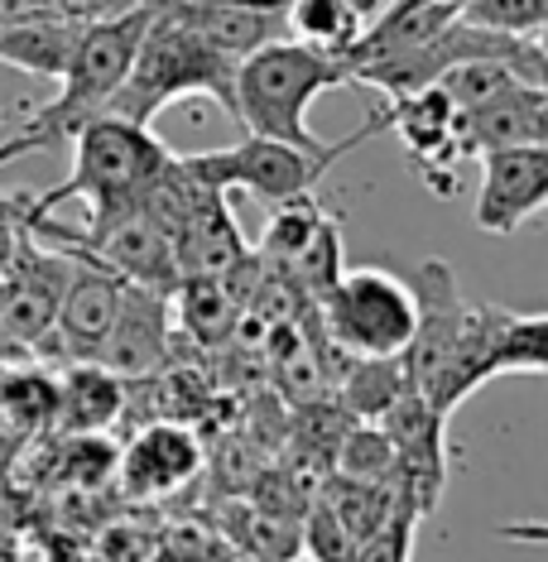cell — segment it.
<instances>
[{
	"label": "cell",
	"instance_id": "cell-1",
	"mask_svg": "<svg viewBox=\"0 0 548 562\" xmlns=\"http://www.w3.org/2000/svg\"><path fill=\"white\" fill-rule=\"evenodd\" d=\"M174 149L149 125L121 116H92L72 131V169L58 188H44L30 202V232L44 240H82L116 222L139 202L145 183Z\"/></svg>",
	"mask_w": 548,
	"mask_h": 562
},
{
	"label": "cell",
	"instance_id": "cell-2",
	"mask_svg": "<svg viewBox=\"0 0 548 562\" xmlns=\"http://www.w3.org/2000/svg\"><path fill=\"white\" fill-rule=\"evenodd\" d=\"M149 10H155V0H139V5L121 10V15L82 24L68 68H63V78H58V97L44 101L40 111H30V121L10 139H0V164L68 145L78 125H87L92 116H107L111 97H116V87L125 82V68H131V58H135L139 34H145V24H149Z\"/></svg>",
	"mask_w": 548,
	"mask_h": 562
},
{
	"label": "cell",
	"instance_id": "cell-3",
	"mask_svg": "<svg viewBox=\"0 0 548 562\" xmlns=\"http://www.w3.org/2000/svg\"><path fill=\"white\" fill-rule=\"evenodd\" d=\"M333 87H351V72L337 54L309 48L299 40H275L236 63L232 72V116L246 135L284 139L299 149H323L327 139L309 131V106Z\"/></svg>",
	"mask_w": 548,
	"mask_h": 562
},
{
	"label": "cell",
	"instance_id": "cell-4",
	"mask_svg": "<svg viewBox=\"0 0 548 562\" xmlns=\"http://www.w3.org/2000/svg\"><path fill=\"white\" fill-rule=\"evenodd\" d=\"M232 72H236V58L216 54L198 30H188L169 5L155 0L145 34L135 44V58L125 68V82L111 97L107 116L155 125L159 111H169L174 101H188V97H208L222 111H232Z\"/></svg>",
	"mask_w": 548,
	"mask_h": 562
},
{
	"label": "cell",
	"instance_id": "cell-5",
	"mask_svg": "<svg viewBox=\"0 0 548 562\" xmlns=\"http://www.w3.org/2000/svg\"><path fill=\"white\" fill-rule=\"evenodd\" d=\"M380 131H390L385 106L371 111V121H366L356 135L333 139V145H323V149H299V145H284V139L246 135L232 149L183 155V164H188V173H193L198 183L222 188V193H236V188H241V193H250L255 202H265V207H279V202H289V198L313 193L342 155L361 149L366 139H376Z\"/></svg>",
	"mask_w": 548,
	"mask_h": 562
},
{
	"label": "cell",
	"instance_id": "cell-6",
	"mask_svg": "<svg viewBox=\"0 0 548 562\" xmlns=\"http://www.w3.org/2000/svg\"><path fill=\"white\" fill-rule=\"evenodd\" d=\"M317 327H323L327 347L342 356H404L418 323L414 284L400 274L361 265V270H342L337 284L313 303Z\"/></svg>",
	"mask_w": 548,
	"mask_h": 562
},
{
	"label": "cell",
	"instance_id": "cell-7",
	"mask_svg": "<svg viewBox=\"0 0 548 562\" xmlns=\"http://www.w3.org/2000/svg\"><path fill=\"white\" fill-rule=\"evenodd\" d=\"M394 452V501L433 515L448 491V414H438L414 385L376 418Z\"/></svg>",
	"mask_w": 548,
	"mask_h": 562
},
{
	"label": "cell",
	"instance_id": "cell-8",
	"mask_svg": "<svg viewBox=\"0 0 548 562\" xmlns=\"http://www.w3.org/2000/svg\"><path fill=\"white\" fill-rule=\"evenodd\" d=\"M477 188V226L487 236H515L548 207V145L487 149Z\"/></svg>",
	"mask_w": 548,
	"mask_h": 562
},
{
	"label": "cell",
	"instance_id": "cell-9",
	"mask_svg": "<svg viewBox=\"0 0 548 562\" xmlns=\"http://www.w3.org/2000/svg\"><path fill=\"white\" fill-rule=\"evenodd\" d=\"M68 255H72V270H68V284L58 293L54 341L72 356V361H97L101 341H107V331H111V317H116L125 279L116 270H107V265L87 250H68Z\"/></svg>",
	"mask_w": 548,
	"mask_h": 562
},
{
	"label": "cell",
	"instance_id": "cell-10",
	"mask_svg": "<svg viewBox=\"0 0 548 562\" xmlns=\"http://www.w3.org/2000/svg\"><path fill=\"white\" fill-rule=\"evenodd\" d=\"M54 246L97 255V260L107 265V270H116L125 284H145V289H159V293H169L178 284L174 240H169L164 226H155L139 207L116 216V222H107L92 236H82V240H54Z\"/></svg>",
	"mask_w": 548,
	"mask_h": 562
},
{
	"label": "cell",
	"instance_id": "cell-11",
	"mask_svg": "<svg viewBox=\"0 0 548 562\" xmlns=\"http://www.w3.org/2000/svg\"><path fill=\"white\" fill-rule=\"evenodd\" d=\"M202 471V442L183 424H149L139 428L116 457L121 491L131 501H159V495L183 491Z\"/></svg>",
	"mask_w": 548,
	"mask_h": 562
},
{
	"label": "cell",
	"instance_id": "cell-12",
	"mask_svg": "<svg viewBox=\"0 0 548 562\" xmlns=\"http://www.w3.org/2000/svg\"><path fill=\"white\" fill-rule=\"evenodd\" d=\"M169 337H174L169 293L145 289V284H125L97 361L107 370H116L121 380L149 375V370H159L164 356H169Z\"/></svg>",
	"mask_w": 548,
	"mask_h": 562
},
{
	"label": "cell",
	"instance_id": "cell-13",
	"mask_svg": "<svg viewBox=\"0 0 548 562\" xmlns=\"http://www.w3.org/2000/svg\"><path fill=\"white\" fill-rule=\"evenodd\" d=\"M188 30H198L216 54L246 58L255 48L289 40V0H159Z\"/></svg>",
	"mask_w": 548,
	"mask_h": 562
},
{
	"label": "cell",
	"instance_id": "cell-14",
	"mask_svg": "<svg viewBox=\"0 0 548 562\" xmlns=\"http://www.w3.org/2000/svg\"><path fill=\"white\" fill-rule=\"evenodd\" d=\"M457 125H462L467 159L510 145H548V92L534 82H515L487 106L457 111Z\"/></svg>",
	"mask_w": 548,
	"mask_h": 562
},
{
	"label": "cell",
	"instance_id": "cell-15",
	"mask_svg": "<svg viewBox=\"0 0 548 562\" xmlns=\"http://www.w3.org/2000/svg\"><path fill=\"white\" fill-rule=\"evenodd\" d=\"M246 236L232 216V198L222 188H202V198L188 207V216L174 232V265L183 274H222L246 255Z\"/></svg>",
	"mask_w": 548,
	"mask_h": 562
},
{
	"label": "cell",
	"instance_id": "cell-16",
	"mask_svg": "<svg viewBox=\"0 0 548 562\" xmlns=\"http://www.w3.org/2000/svg\"><path fill=\"white\" fill-rule=\"evenodd\" d=\"M457 5H462V0H404V5L390 0V5L347 44L342 63H347V72H356V68H366V63L414 54V48L438 40V34L457 20Z\"/></svg>",
	"mask_w": 548,
	"mask_h": 562
},
{
	"label": "cell",
	"instance_id": "cell-17",
	"mask_svg": "<svg viewBox=\"0 0 548 562\" xmlns=\"http://www.w3.org/2000/svg\"><path fill=\"white\" fill-rule=\"evenodd\" d=\"M169 313H174L178 331L202 351H222L236 341L241 308L232 303V293L222 289L216 274H183L178 279L169 289Z\"/></svg>",
	"mask_w": 548,
	"mask_h": 562
},
{
	"label": "cell",
	"instance_id": "cell-18",
	"mask_svg": "<svg viewBox=\"0 0 548 562\" xmlns=\"http://www.w3.org/2000/svg\"><path fill=\"white\" fill-rule=\"evenodd\" d=\"M78 20H54V15H20L0 20V63L30 72V78H63L78 44Z\"/></svg>",
	"mask_w": 548,
	"mask_h": 562
},
{
	"label": "cell",
	"instance_id": "cell-19",
	"mask_svg": "<svg viewBox=\"0 0 548 562\" xmlns=\"http://www.w3.org/2000/svg\"><path fill=\"white\" fill-rule=\"evenodd\" d=\"M125 408V380L116 370H107L101 361H78L63 375L58 385V400H54V414H58V428L68 432H101L121 418Z\"/></svg>",
	"mask_w": 548,
	"mask_h": 562
},
{
	"label": "cell",
	"instance_id": "cell-20",
	"mask_svg": "<svg viewBox=\"0 0 548 562\" xmlns=\"http://www.w3.org/2000/svg\"><path fill=\"white\" fill-rule=\"evenodd\" d=\"M410 385L414 380H410V361L404 356H342L337 375H333L337 404L351 418H361V424H376Z\"/></svg>",
	"mask_w": 548,
	"mask_h": 562
},
{
	"label": "cell",
	"instance_id": "cell-21",
	"mask_svg": "<svg viewBox=\"0 0 548 562\" xmlns=\"http://www.w3.org/2000/svg\"><path fill=\"white\" fill-rule=\"evenodd\" d=\"M491 380L501 375H544L548 370V317L495 308L491 323Z\"/></svg>",
	"mask_w": 548,
	"mask_h": 562
},
{
	"label": "cell",
	"instance_id": "cell-22",
	"mask_svg": "<svg viewBox=\"0 0 548 562\" xmlns=\"http://www.w3.org/2000/svg\"><path fill=\"white\" fill-rule=\"evenodd\" d=\"M313 495L342 519V529H347L356 543H361L366 533H376L380 524L390 519V509L400 505L390 485H380V481H356V476H342V471H327V476L317 481Z\"/></svg>",
	"mask_w": 548,
	"mask_h": 562
},
{
	"label": "cell",
	"instance_id": "cell-23",
	"mask_svg": "<svg viewBox=\"0 0 548 562\" xmlns=\"http://www.w3.org/2000/svg\"><path fill=\"white\" fill-rule=\"evenodd\" d=\"M342 270H347V260H342V216L327 212L323 222H317V232L309 236V246H303L275 279H284L303 303H317L327 289L337 284Z\"/></svg>",
	"mask_w": 548,
	"mask_h": 562
},
{
	"label": "cell",
	"instance_id": "cell-24",
	"mask_svg": "<svg viewBox=\"0 0 548 562\" xmlns=\"http://www.w3.org/2000/svg\"><path fill=\"white\" fill-rule=\"evenodd\" d=\"M323 216H327V207L313 193L289 198V202H279V207H270V222H265V236H260V246H255V260H260L270 274H279L303 246H309V236L317 232Z\"/></svg>",
	"mask_w": 548,
	"mask_h": 562
},
{
	"label": "cell",
	"instance_id": "cell-25",
	"mask_svg": "<svg viewBox=\"0 0 548 562\" xmlns=\"http://www.w3.org/2000/svg\"><path fill=\"white\" fill-rule=\"evenodd\" d=\"M366 30L347 0H289V40L323 48V54H347V44Z\"/></svg>",
	"mask_w": 548,
	"mask_h": 562
},
{
	"label": "cell",
	"instance_id": "cell-26",
	"mask_svg": "<svg viewBox=\"0 0 548 562\" xmlns=\"http://www.w3.org/2000/svg\"><path fill=\"white\" fill-rule=\"evenodd\" d=\"M232 548L246 562H299V553H303L299 519L275 515V509H260V505H241Z\"/></svg>",
	"mask_w": 548,
	"mask_h": 562
},
{
	"label": "cell",
	"instance_id": "cell-27",
	"mask_svg": "<svg viewBox=\"0 0 548 562\" xmlns=\"http://www.w3.org/2000/svg\"><path fill=\"white\" fill-rule=\"evenodd\" d=\"M525 82L510 63H495V58H467V63H452L448 72H438V87L448 92V101L457 111H477L487 106L491 97H501L505 87Z\"/></svg>",
	"mask_w": 548,
	"mask_h": 562
},
{
	"label": "cell",
	"instance_id": "cell-28",
	"mask_svg": "<svg viewBox=\"0 0 548 562\" xmlns=\"http://www.w3.org/2000/svg\"><path fill=\"white\" fill-rule=\"evenodd\" d=\"M457 15L467 24L495 34H525V40H544V20H548V0H462Z\"/></svg>",
	"mask_w": 548,
	"mask_h": 562
},
{
	"label": "cell",
	"instance_id": "cell-29",
	"mask_svg": "<svg viewBox=\"0 0 548 562\" xmlns=\"http://www.w3.org/2000/svg\"><path fill=\"white\" fill-rule=\"evenodd\" d=\"M418 524H424V515L410 505H394L390 519L380 524L376 533H366L361 543H356L351 562H414V533Z\"/></svg>",
	"mask_w": 548,
	"mask_h": 562
},
{
	"label": "cell",
	"instance_id": "cell-30",
	"mask_svg": "<svg viewBox=\"0 0 548 562\" xmlns=\"http://www.w3.org/2000/svg\"><path fill=\"white\" fill-rule=\"evenodd\" d=\"M299 543H303V553H309L313 562H351V553H356V539L342 529V519L323 501H317V495L303 505Z\"/></svg>",
	"mask_w": 548,
	"mask_h": 562
},
{
	"label": "cell",
	"instance_id": "cell-31",
	"mask_svg": "<svg viewBox=\"0 0 548 562\" xmlns=\"http://www.w3.org/2000/svg\"><path fill=\"white\" fill-rule=\"evenodd\" d=\"M139 5V0H54V15L58 20H107V15H121V10Z\"/></svg>",
	"mask_w": 548,
	"mask_h": 562
},
{
	"label": "cell",
	"instance_id": "cell-32",
	"mask_svg": "<svg viewBox=\"0 0 548 562\" xmlns=\"http://www.w3.org/2000/svg\"><path fill=\"white\" fill-rule=\"evenodd\" d=\"M30 202H34V193H0V250H5V240L30 222Z\"/></svg>",
	"mask_w": 548,
	"mask_h": 562
},
{
	"label": "cell",
	"instance_id": "cell-33",
	"mask_svg": "<svg viewBox=\"0 0 548 562\" xmlns=\"http://www.w3.org/2000/svg\"><path fill=\"white\" fill-rule=\"evenodd\" d=\"M20 15H54V0H0V20H20Z\"/></svg>",
	"mask_w": 548,
	"mask_h": 562
},
{
	"label": "cell",
	"instance_id": "cell-34",
	"mask_svg": "<svg viewBox=\"0 0 548 562\" xmlns=\"http://www.w3.org/2000/svg\"><path fill=\"white\" fill-rule=\"evenodd\" d=\"M347 5L356 10V15H361L366 24H371L376 15H380V10H385V0H347Z\"/></svg>",
	"mask_w": 548,
	"mask_h": 562
},
{
	"label": "cell",
	"instance_id": "cell-35",
	"mask_svg": "<svg viewBox=\"0 0 548 562\" xmlns=\"http://www.w3.org/2000/svg\"><path fill=\"white\" fill-rule=\"evenodd\" d=\"M5 299H10V279H5V270H0V313H5Z\"/></svg>",
	"mask_w": 548,
	"mask_h": 562
},
{
	"label": "cell",
	"instance_id": "cell-36",
	"mask_svg": "<svg viewBox=\"0 0 548 562\" xmlns=\"http://www.w3.org/2000/svg\"><path fill=\"white\" fill-rule=\"evenodd\" d=\"M212 562H241V558H232V553H216Z\"/></svg>",
	"mask_w": 548,
	"mask_h": 562
},
{
	"label": "cell",
	"instance_id": "cell-37",
	"mask_svg": "<svg viewBox=\"0 0 548 562\" xmlns=\"http://www.w3.org/2000/svg\"><path fill=\"white\" fill-rule=\"evenodd\" d=\"M394 5H404V0H394Z\"/></svg>",
	"mask_w": 548,
	"mask_h": 562
}]
</instances>
